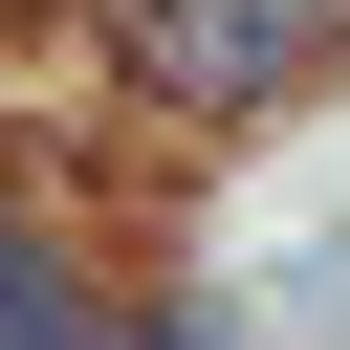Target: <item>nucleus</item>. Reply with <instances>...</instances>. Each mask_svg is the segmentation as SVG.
Instances as JSON below:
<instances>
[{
    "label": "nucleus",
    "mask_w": 350,
    "mask_h": 350,
    "mask_svg": "<svg viewBox=\"0 0 350 350\" xmlns=\"http://www.w3.org/2000/svg\"><path fill=\"white\" fill-rule=\"evenodd\" d=\"M328 22H350V0H153L131 44H153L175 88H219V109H241V88H284V66L328 44Z\"/></svg>",
    "instance_id": "1"
},
{
    "label": "nucleus",
    "mask_w": 350,
    "mask_h": 350,
    "mask_svg": "<svg viewBox=\"0 0 350 350\" xmlns=\"http://www.w3.org/2000/svg\"><path fill=\"white\" fill-rule=\"evenodd\" d=\"M0 350H109V328H88V284H66V262H22V241H0Z\"/></svg>",
    "instance_id": "2"
}]
</instances>
